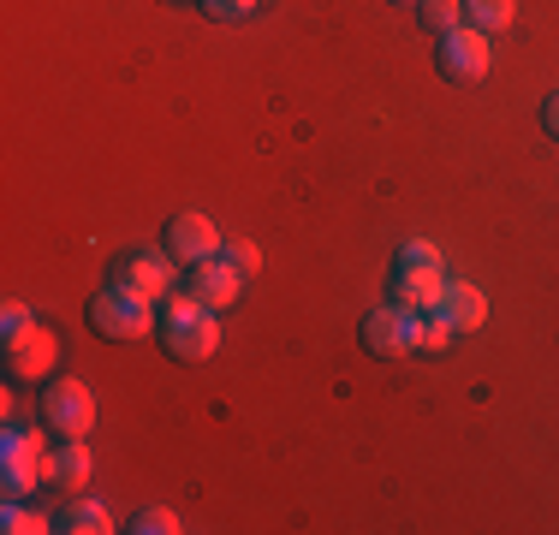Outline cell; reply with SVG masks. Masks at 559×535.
<instances>
[{
  "label": "cell",
  "instance_id": "cell-1",
  "mask_svg": "<svg viewBox=\"0 0 559 535\" xmlns=\"http://www.w3.org/2000/svg\"><path fill=\"white\" fill-rule=\"evenodd\" d=\"M162 345H167V357H179V364H203V357H215V345H221L215 310H209V304H197L191 292L167 298V310H162Z\"/></svg>",
  "mask_w": 559,
  "mask_h": 535
},
{
  "label": "cell",
  "instance_id": "cell-2",
  "mask_svg": "<svg viewBox=\"0 0 559 535\" xmlns=\"http://www.w3.org/2000/svg\"><path fill=\"white\" fill-rule=\"evenodd\" d=\"M173 280H179V262L167 257V245L162 250H119L114 268H108V286L131 292V298H143V304L173 298Z\"/></svg>",
  "mask_w": 559,
  "mask_h": 535
},
{
  "label": "cell",
  "instance_id": "cell-3",
  "mask_svg": "<svg viewBox=\"0 0 559 535\" xmlns=\"http://www.w3.org/2000/svg\"><path fill=\"white\" fill-rule=\"evenodd\" d=\"M90 328H96L102 340H143V333H155V304L131 298V292H119V286H102L96 298H90Z\"/></svg>",
  "mask_w": 559,
  "mask_h": 535
},
{
  "label": "cell",
  "instance_id": "cell-4",
  "mask_svg": "<svg viewBox=\"0 0 559 535\" xmlns=\"http://www.w3.org/2000/svg\"><path fill=\"white\" fill-rule=\"evenodd\" d=\"M364 352L369 357H411L423 352V316L405 304H381L364 316Z\"/></svg>",
  "mask_w": 559,
  "mask_h": 535
},
{
  "label": "cell",
  "instance_id": "cell-5",
  "mask_svg": "<svg viewBox=\"0 0 559 535\" xmlns=\"http://www.w3.org/2000/svg\"><path fill=\"white\" fill-rule=\"evenodd\" d=\"M36 405H43V428H55L60 440H84L96 428V399L84 381H48Z\"/></svg>",
  "mask_w": 559,
  "mask_h": 535
},
{
  "label": "cell",
  "instance_id": "cell-6",
  "mask_svg": "<svg viewBox=\"0 0 559 535\" xmlns=\"http://www.w3.org/2000/svg\"><path fill=\"white\" fill-rule=\"evenodd\" d=\"M0 476H7V500H24V494H36V482H48V452L31 428L0 435Z\"/></svg>",
  "mask_w": 559,
  "mask_h": 535
},
{
  "label": "cell",
  "instance_id": "cell-7",
  "mask_svg": "<svg viewBox=\"0 0 559 535\" xmlns=\"http://www.w3.org/2000/svg\"><path fill=\"white\" fill-rule=\"evenodd\" d=\"M435 66H441L447 84H483L488 78V36L471 31V24L435 36Z\"/></svg>",
  "mask_w": 559,
  "mask_h": 535
},
{
  "label": "cell",
  "instance_id": "cell-8",
  "mask_svg": "<svg viewBox=\"0 0 559 535\" xmlns=\"http://www.w3.org/2000/svg\"><path fill=\"white\" fill-rule=\"evenodd\" d=\"M162 245H167V257L179 262V268H197V262L221 257L226 238L215 233V221H209V214H173L167 233H162Z\"/></svg>",
  "mask_w": 559,
  "mask_h": 535
},
{
  "label": "cell",
  "instance_id": "cell-9",
  "mask_svg": "<svg viewBox=\"0 0 559 535\" xmlns=\"http://www.w3.org/2000/svg\"><path fill=\"white\" fill-rule=\"evenodd\" d=\"M60 364V340L36 321L24 340L7 345V381H48V369Z\"/></svg>",
  "mask_w": 559,
  "mask_h": 535
},
{
  "label": "cell",
  "instance_id": "cell-10",
  "mask_svg": "<svg viewBox=\"0 0 559 535\" xmlns=\"http://www.w3.org/2000/svg\"><path fill=\"white\" fill-rule=\"evenodd\" d=\"M185 292H191L197 304H209V310H233L238 292H245V274H238L226 257H209L191 268V280H185Z\"/></svg>",
  "mask_w": 559,
  "mask_h": 535
},
{
  "label": "cell",
  "instance_id": "cell-11",
  "mask_svg": "<svg viewBox=\"0 0 559 535\" xmlns=\"http://www.w3.org/2000/svg\"><path fill=\"white\" fill-rule=\"evenodd\" d=\"M441 298H447L441 262H435V268H393V304H405V310L429 316V310H441Z\"/></svg>",
  "mask_w": 559,
  "mask_h": 535
},
{
  "label": "cell",
  "instance_id": "cell-12",
  "mask_svg": "<svg viewBox=\"0 0 559 535\" xmlns=\"http://www.w3.org/2000/svg\"><path fill=\"white\" fill-rule=\"evenodd\" d=\"M441 316L452 321L459 333H476L488 321V298L476 286H464V280H447V298H441Z\"/></svg>",
  "mask_w": 559,
  "mask_h": 535
},
{
  "label": "cell",
  "instance_id": "cell-13",
  "mask_svg": "<svg viewBox=\"0 0 559 535\" xmlns=\"http://www.w3.org/2000/svg\"><path fill=\"white\" fill-rule=\"evenodd\" d=\"M48 482H55V488H84L90 482V447L84 440H66L60 452H48Z\"/></svg>",
  "mask_w": 559,
  "mask_h": 535
},
{
  "label": "cell",
  "instance_id": "cell-14",
  "mask_svg": "<svg viewBox=\"0 0 559 535\" xmlns=\"http://www.w3.org/2000/svg\"><path fill=\"white\" fill-rule=\"evenodd\" d=\"M55 530H66V535H108L114 518H108V506H96V500H72L55 518Z\"/></svg>",
  "mask_w": 559,
  "mask_h": 535
},
{
  "label": "cell",
  "instance_id": "cell-15",
  "mask_svg": "<svg viewBox=\"0 0 559 535\" xmlns=\"http://www.w3.org/2000/svg\"><path fill=\"white\" fill-rule=\"evenodd\" d=\"M512 12H518V0H464V24L471 31H483V36H495L512 24Z\"/></svg>",
  "mask_w": 559,
  "mask_h": 535
},
{
  "label": "cell",
  "instance_id": "cell-16",
  "mask_svg": "<svg viewBox=\"0 0 559 535\" xmlns=\"http://www.w3.org/2000/svg\"><path fill=\"white\" fill-rule=\"evenodd\" d=\"M417 12L429 19L435 36H447V31H459V24H464V0H423Z\"/></svg>",
  "mask_w": 559,
  "mask_h": 535
},
{
  "label": "cell",
  "instance_id": "cell-17",
  "mask_svg": "<svg viewBox=\"0 0 559 535\" xmlns=\"http://www.w3.org/2000/svg\"><path fill=\"white\" fill-rule=\"evenodd\" d=\"M0 530H7V535H43V530H55V524H48L43 512H24L19 500H7V512H0Z\"/></svg>",
  "mask_w": 559,
  "mask_h": 535
},
{
  "label": "cell",
  "instance_id": "cell-18",
  "mask_svg": "<svg viewBox=\"0 0 559 535\" xmlns=\"http://www.w3.org/2000/svg\"><path fill=\"white\" fill-rule=\"evenodd\" d=\"M179 530V512H167V506H150V512L131 518V535H173Z\"/></svg>",
  "mask_w": 559,
  "mask_h": 535
},
{
  "label": "cell",
  "instance_id": "cell-19",
  "mask_svg": "<svg viewBox=\"0 0 559 535\" xmlns=\"http://www.w3.org/2000/svg\"><path fill=\"white\" fill-rule=\"evenodd\" d=\"M435 262H441V250H435L429 238H405L399 257H393V268H435Z\"/></svg>",
  "mask_w": 559,
  "mask_h": 535
},
{
  "label": "cell",
  "instance_id": "cell-20",
  "mask_svg": "<svg viewBox=\"0 0 559 535\" xmlns=\"http://www.w3.org/2000/svg\"><path fill=\"white\" fill-rule=\"evenodd\" d=\"M31 328H36V316L24 310L19 298H12L7 310H0V340H7V345H12V340H24V333H31Z\"/></svg>",
  "mask_w": 559,
  "mask_h": 535
},
{
  "label": "cell",
  "instance_id": "cell-21",
  "mask_svg": "<svg viewBox=\"0 0 559 535\" xmlns=\"http://www.w3.org/2000/svg\"><path fill=\"white\" fill-rule=\"evenodd\" d=\"M221 257L233 262V268H238V274H245V280H250V274H257V268H262V257H257V245H250V238H226V245H221Z\"/></svg>",
  "mask_w": 559,
  "mask_h": 535
},
{
  "label": "cell",
  "instance_id": "cell-22",
  "mask_svg": "<svg viewBox=\"0 0 559 535\" xmlns=\"http://www.w3.org/2000/svg\"><path fill=\"white\" fill-rule=\"evenodd\" d=\"M452 333H459V328H452L441 310H429V316H423V352H447Z\"/></svg>",
  "mask_w": 559,
  "mask_h": 535
},
{
  "label": "cell",
  "instance_id": "cell-23",
  "mask_svg": "<svg viewBox=\"0 0 559 535\" xmlns=\"http://www.w3.org/2000/svg\"><path fill=\"white\" fill-rule=\"evenodd\" d=\"M197 7H203L209 19H250V12L262 7V0H197Z\"/></svg>",
  "mask_w": 559,
  "mask_h": 535
},
{
  "label": "cell",
  "instance_id": "cell-24",
  "mask_svg": "<svg viewBox=\"0 0 559 535\" xmlns=\"http://www.w3.org/2000/svg\"><path fill=\"white\" fill-rule=\"evenodd\" d=\"M542 126H548V138H559V90L542 102Z\"/></svg>",
  "mask_w": 559,
  "mask_h": 535
},
{
  "label": "cell",
  "instance_id": "cell-25",
  "mask_svg": "<svg viewBox=\"0 0 559 535\" xmlns=\"http://www.w3.org/2000/svg\"><path fill=\"white\" fill-rule=\"evenodd\" d=\"M399 7H423V0H399Z\"/></svg>",
  "mask_w": 559,
  "mask_h": 535
}]
</instances>
